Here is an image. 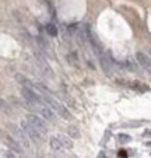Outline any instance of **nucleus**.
I'll list each match as a JSON object with an SVG mask.
<instances>
[{"label": "nucleus", "mask_w": 151, "mask_h": 158, "mask_svg": "<svg viewBox=\"0 0 151 158\" xmlns=\"http://www.w3.org/2000/svg\"><path fill=\"white\" fill-rule=\"evenodd\" d=\"M21 129L24 130V133L27 134L28 140H32V143L35 144H41L42 141H44V136H42L39 131H36L35 129L32 127V126L30 125V123L27 122V120H24V122H21Z\"/></svg>", "instance_id": "nucleus-1"}, {"label": "nucleus", "mask_w": 151, "mask_h": 158, "mask_svg": "<svg viewBox=\"0 0 151 158\" xmlns=\"http://www.w3.org/2000/svg\"><path fill=\"white\" fill-rule=\"evenodd\" d=\"M9 129L13 133L11 136L14 139H17V143L20 144L23 148H30V140H28L27 134L24 133L23 129L18 127V126H15V125H9Z\"/></svg>", "instance_id": "nucleus-2"}, {"label": "nucleus", "mask_w": 151, "mask_h": 158, "mask_svg": "<svg viewBox=\"0 0 151 158\" xmlns=\"http://www.w3.org/2000/svg\"><path fill=\"white\" fill-rule=\"evenodd\" d=\"M0 140L3 141L10 150H13L15 152H21V150H23V147L17 143V140L13 137L9 131L4 130V129H0Z\"/></svg>", "instance_id": "nucleus-3"}, {"label": "nucleus", "mask_w": 151, "mask_h": 158, "mask_svg": "<svg viewBox=\"0 0 151 158\" xmlns=\"http://www.w3.org/2000/svg\"><path fill=\"white\" fill-rule=\"evenodd\" d=\"M32 110H35V112H38L39 115H41L44 119L49 120V122H53L55 120V114H53V110L50 109L49 106H48L45 102H39V104L34 105L32 106Z\"/></svg>", "instance_id": "nucleus-4"}, {"label": "nucleus", "mask_w": 151, "mask_h": 158, "mask_svg": "<svg viewBox=\"0 0 151 158\" xmlns=\"http://www.w3.org/2000/svg\"><path fill=\"white\" fill-rule=\"evenodd\" d=\"M27 122L30 123L36 131H39L42 136H46L48 134V127H46V125H45V122L41 118L36 116V115H27Z\"/></svg>", "instance_id": "nucleus-5"}, {"label": "nucleus", "mask_w": 151, "mask_h": 158, "mask_svg": "<svg viewBox=\"0 0 151 158\" xmlns=\"http://www.w3.org/2000/svg\"><path fill=\"white\" fill-rule=\"evenodd\" d=\"M136 59H137V62L140 63V66H141L143 69H144L147 73H150V70H151V60H150V57H148L145 53H143V52H137V53H136Z\"/></svg>", "instance_id": "nucleus-6"}, {"label": "nucleus", "mask_w": 151, "mask_h": 158, "mask_svg": "<svg viewBox=\"0 0 151 158\" xmlns=\"http://www.w3.org/2000/svg\"><path fill=\"white\" fill-rule=\"evenodd\" d=\"M15 80H17L18 84H21L24 88H30V89H32V91H35V93H36L35 83H32L30 78H27L24 74H15Z\"/></svg>", "instance_id": "nucleus-7"}, {"label": "nucleus", "mask_w": 151, "mask_h": 158, "mask_svg": "<svg viewBox=\"0 0 151 158\" xmlns=\"http://www.w3.org/2000/svg\"><path fill=\"white\" fill-rule=\"evenodd\" d=\"M129 87H130L133 91L140 93V94H144V93H147L148 89H150V87L145 85V84H143L141 81H132V83L129 84Z\"/></svg>", "instance_id": "nucleus-8"}, {"label": "nucleus", "mask_w": 151, "mask_h": 158, "mask_svg": "<svg viewBox=\"0 0 151 158\" xmlns=\"http://www.w3.org/2000/svg\"><path fill=\"white\" fill-rule=\"evenodd\" d=\"M56 137H57V140L60 141V144H62L63 148H67V150L73 148V141L69 139V136H65V134H59V136H56Z\"/></svg>", "instance_id": "nucleus-9"}, {"label": "nucleus", "mask_w": 151, "mask_h": 158, "mask_svg": "<svg viewBox=\"0 0 151 158\" xmlns=\"http://www.w3.org/2000/svg\"><path fill=\"white\" fill-rule=\"evenodd\" d=\"M0 110L6 115H11L13 114V109H11V105L9 104L7 101H4L2 97H0Z\"/></svg>", "instance_id": "nucleus-10"}, {"label": "nucleus", "mask_w": 151, "mask_h": 158, "mask_svg": "<svg viewBox=\"0 0 151 158\" xmlns=\"http://www.w3.org/2000/svg\"><path fill=\"white\" fill-rule=\"evenodd\" d=\"M101 63H102V69L105 70V73H107V74H109V72L112 70V66H111V59L108 56H102Z\"/></svg>", "instance_id": "nucleus-11"}, {"label": "nucleus", "mask_w": 151, "mask_h": 158, "mask_svg": "<svg viewBox=\"0 0 151 158\" xmlns=\"http://www.w3.org/2000/svg\"><path fill=\"white\" fill-rule=\"evenodd\" d=\"M46 32H48V35H50V36H56L57 35V27L53 24V23H49V24H46Z\"/></svg>", "instance_id": "nucleus-12"}, {"label": "nucleus", "mask_w": 151, "mask_h": 158, "mask_svg": "<svg viewBox=\"0 0 151 158\" xmlns=\"http://www.w3.org/2000/svg\"><path fill=\"white\" fill-rule=\"evenodd\" d=\"M50 147H52L53 150H57V151H59V150H63L62 144H60V141L57 140V137H52V139H50Z\"/></svg>", "instance_id": "nucleus-13"}, {"label": "nucleus", "mask_w": 151, "mask_h": 158, "mask_svg": "<svg viewBox=\"0 0 151 158\" xmlns=\"http://www.w3.org/2000/svg\"><path fill=\"white\" fill-rule=\"evenodd\" d=\"M67 133H69V137H78V136H80L78 130L76 127H73V126H70V127H69Z\"/></svg>", "instance_id": "nucleus-14"}, {"label": "nucleus", "mask_w": 151, "mask_h": 158, "mask_svg": "<svg viewBox=\"0 0 151 158\" xmlns=\"http://www.w3.org/2000/svg\"><path fill=\"white\" fill-rule=\"evenodd\" d=\"M118 140H119V143L124 144V143H129V141H130V137H129L128 134H120Z\"/></svg>", "instance_id": "nucleus-15"}, {"label": "nucleus", "mask_w": 151, "mask_h": 158, "mask_svg": "<svg viewBox=\"0 0 151 158\" xmlns=\"http://www.w3.org/2000/svg\"><path fill=\"white\" fill-rule=\"evenodd\" d=\"M119 155H120V157H123V158H126V157H128V154H126V152H124V151H120V154H119Z\"/></svg>", "instance_id": "nucleus-16"}, {"label": "nucleus", "mask_w": 151, "mask_h": 158, "mask_svg": "<svg viewBox=\"0 0 151 158\" xmlns=\"http://www.w3.org/2000/svg\"><path fill=\"white\" fill-rule=\"evenodd\" d=\"M99 158H107V155H105L104 152H101V154H99Z\"/></svg>", "instance_id": "nucleus-17"}]
</instances>
